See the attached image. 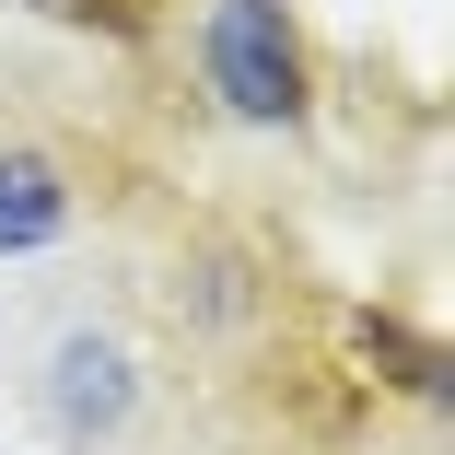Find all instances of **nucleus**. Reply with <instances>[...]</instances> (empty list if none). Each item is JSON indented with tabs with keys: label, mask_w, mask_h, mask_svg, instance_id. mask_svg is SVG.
<instances>
[{
	"label": "nucleus",
	"mask_w": 455,
	"mask_h": 455,
	"mask_svg": "<svg viewBox=\"0 0 455 455\" xmlns=\"http://www.w3.org/2000/svg\"><path fill=\"white\" fill-rule=\"evenodd\" d=\"M70 222H82L70 164L36 140H0V257H47V245H70Z\"/></svg>",
	"instance_id": "7ed1b4c3"
},
{
	"label": "nucleus",
	"mask_w": 455,
	"mask_h": 455,
	"mask_svg": "<svg viewBox=\"0 0 455 455\" xmlns=\"http://www.w3.org/2000/svg\"><path fill=\"white\" fill-rule=\"evenodd\" d=\"M47 12H94V0H47Z\"/></svg>",
	"instance_id": "20e7f679"
},
{
	"label": "nucleus",
	"mask_w": 455,
	"mask_h": 455,
	"mask_svg": "<svg viewBox=\"0 0 455 455\" xmlns=\"http://www.w3.org/2000/svg\"><path fill=\"white\" fill-rule=\"evenodd\" d=\"M129 409H140V362H129V339H106V327H59V339H47V420H59L70 443H106V432H129Z\"/></svg>",
	"instance_id": "f03ea898"
},
{
	"label": "nucleus",
	"mask_w": 455,
	"mask_h": 455,
	"mask_svg": "<svg viewBox=\"0 0 455 455\" xmlns=\"http://www.w3.org/2000/svg\"><path fill=\"white\" fill-rule=\"evenodd\" d=\"M188 70L234 129H304L315 117V47L292 0H199Z\"/></svg>",
	"instance_id": "f257e3e1"
}]
</instances>
